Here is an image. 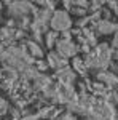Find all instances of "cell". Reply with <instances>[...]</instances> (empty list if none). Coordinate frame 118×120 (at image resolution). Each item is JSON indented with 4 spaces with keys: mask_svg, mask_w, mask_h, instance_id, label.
<instances>
[{
    "mask_svg": "<svg viewBox=\"0 0 118 120\" xmlns=\"http://www.w3.org/2000/svg\"><path fill=\"white\" fill-rule=\"evenodd\" d=\"M35 66H37V71H46L48 69V64L45 61H35Z\"/></svg>",
    "mask_w": 118,
    "mask_h": 120,
    "instance_id": "8992f818",
    "label": "cell"
},
{
    "mask_svg": "<svg viewBox=\"0 0 118 120\" xmlns=\"http://www.w3.org/2000/svg\"><path fill=\"white\" fill-rule=\"evenodd\" d=\"M56 53L64 58V59H69L73 58L78 53V46L75 45L73 42H67V40H57L56 42Z\"/></svg>",
    "mask_w": 118,
    "mask_h": 120,
    "instance_id": "7a4b0ae2",
    "label": "cell"
},
{
    "mask_svg": "<svg viewBox=\"0 0 118 120\" xmlns=\"http://www.w3.org/2000/svg\"><path fill=\"white\" fill-rule=\"evenodd\" d=\"M26 43L29 45V51H30V56L32 58H42L43 56V51L40 50V46L37 45L34 40H26Z\"/></svg>",
    "mask_w": 118,
    "mask_h": 120,
    "instance_id": "277c9868",
    "label": "cell"
},
{
    "mask_svg": "<svg viewBox=\"0 0 118 120\" xmlns=\"http://www.w3.org/2000/svg\"><path fill=\"white\" fill-rule=\"evenodd\" d=\"M72 66H73V69H75L77 74H80L82 77H86L88 69H86V66H85V63H83V59L80 56H73L72 58Z\"/></svg>",
    "mask_w": 118,
    "mask_h": 120,
    "instance_id": "3957f363",
    "label": "cell"
},
{
    "mask_svg": "<svg viewBox=\"0 0 118 120\" xmlns=\"http://www.w3.org/2000/svg\"><path fill=\"white\" fill-rule=\"evenodd\" d=\"M48 26H50V30L64 32V30H70L73 27V21L65 10H54L48 21Z\"/></svg>",
    "mask_w": 118,
    "mask_h": 120,
    "instance_id": "6da1fadb",
    "label": "cell"
},
{
    "mask_svg": "<svg viewBox=\"0 0 118 120\" xmlns=\"http://www.w3.org/2000/svg\"><path fill=\"white\" fill-rule=\"evenodd\" d=\"M45 38H46V45L50 46V48H53L56 42L59 40V32H54V30H48L45 34Z\"/></svg>",
    "mask_w": 118,
    "mask_h": 120,
    "instance_id": "5b68a950",
    "label": "cell"
}]
</instances>
